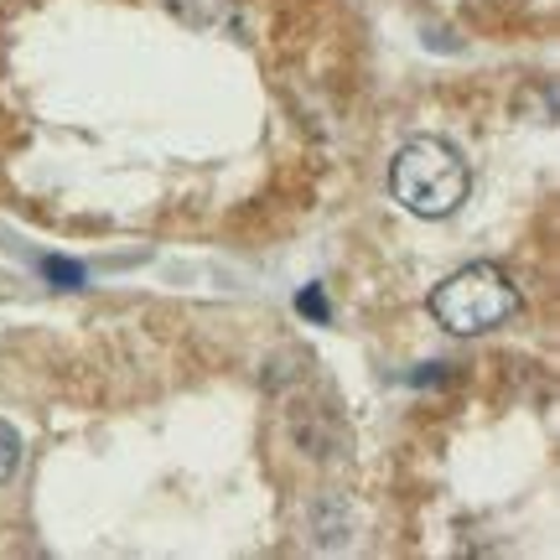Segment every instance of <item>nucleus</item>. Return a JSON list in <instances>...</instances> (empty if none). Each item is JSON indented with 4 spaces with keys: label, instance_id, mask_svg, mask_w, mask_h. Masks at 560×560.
<instances>
[{
    "label": "nucleus",
    "instance_id": "2",
    "mask_svg": "<svg viewBox=\"0 0 560 560\" xmlns=\"http://www.w3.org/2000/svg\"><path fill=\"white\" fill-rule=\"evenodd\" d=\"M514 306H520L514 280L488 260L462 265L457 276H446L436 291H431V317H436L446 332H457V338L503 327V322L514 317Z\"/></svg>",
    "mask_w": 560,
    "mask_h": 560
},
{
    "label": "nucleus",
    "instance_id": "5",
    "mask_svg": "<svg viewBox=\"0 0 560 560\" xmlns=\"http://www.w3.org/2000/svg\"><path fill=\"white\" fill-rule=\"evenodd\" d=\"M296 306L306 312V317H317V322H327V296H322V285H306L296 296Z\"/></svg>",
    "mask_w": 560,
    "mask_h": 560
},
{
    "label": "nucleus",
    "instance_id": "1",
    "mask_svg": "<svg viewBox=\"0 0 560 560\" xmlns=\"http://www.w3.org/2000/svg\"><path fill=\"white\" fill-rule=\"evenodd\" d=\"M467 161L436 136H420L410 140L395 166H389V192L400 202L405 213H416V219H446V213H457L462 198H467Z\"/></svg>",
    "mask_w": 560,
    "mask_h": 560
},
{
    "label": "nucleus",
    "instance_id": "4",
    "mask_svg": "<svg viewBox=\"0 0 560 560\" xmlns=\"http://www.w3.org/2000/svg\"><path fill=\"white\" fill-rule=\"evenodd\" d=\"M16 467H21V436L5 425V420H0V488L16 478Z\"/></svg>",
    "mask_w": 560,
    "mask_h": 560
},
{
    "label": "nucleus",
    "instance_id": "3",
    "mask_svg": "<svg viewBox=\"0 0 560 560\" xmlns=\"http://www.w3.org/2000/svg\"><path fill=\"white\" fill-rule=\"evenodd\" d=\"M166 5L198 32H219L234 21V0H166Z\"/></svg>",
    "mask_w": 560,
    "mask_h": 560
},
{
    "label": "nucleus",
    "instance_id": "6",
    "mask_svg": "<svg viewBox=\"0 0 560 560\" xmlns=\"http://www.w3.org/2000/svg\"><path fill=\"white\" fill-rule=\"evenodd\" d=\"M42 270H47L52 280H68V285H79V280H83L73 265H62V260H42Z\"/></svg>",
    "mask_w": 560,
    "mask_h": 560
}]
</instances>
